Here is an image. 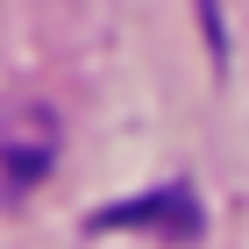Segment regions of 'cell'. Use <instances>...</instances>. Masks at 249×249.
<instances>
[{
    "label": "cell",
    "instance_id": "cell-1",
    "mask_svg": "<svg viewBox=\"0 0 249 249\" xmlns=\"http://www.w3.org/2000/svg\"><path fill=\"white\" fill-rule=\"evenodd\" d=\"M50 157H57V121L43 107H21V100L7 107L0 100V207L29 199L50 171Z\"/></svg>",
    "mask_w": 249,
    "mask_h": 249
}]
</instances>
